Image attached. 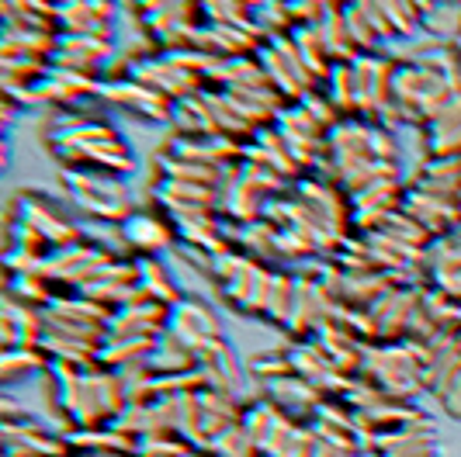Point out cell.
Returning a JSON list of instances; mask_svg holds the SVG:
<instances>
[{
	"label": "cell",
	"mask_w": 461,
	"mask_h": 457,
	"mask_svg": "<svg viewBox=\"0 0 461 457\" xmlns=\"http://www.w3.org/2000/svg\"><path fill=\"white\" fill-rule=\"evenodd\" d=\"M69 191L77 194V202L84 211H91L97 219H112V222H125L132 215L129 205V191L108 170H67L63 174Z\"/></svg>",
	"instance_id": "cell-1"
},
{
	"label": "cell",
	"mask_w": 461,
	"mask_h": 457,
	"mask_svg": "<svg viewBox=\"0 0 461 457\" xmlns=\"http://www.w3.org/2000/svg\"><path fill=\"white\" fill-rule=\"evenodd\" d=\"M22 226H28L39 239H46V246H56V250L84 243L77 222L67 219V215L52 205V202H46L42 194H24L22 198Z\"/></svg>",
	"instance_id": "cell-2"
},
{
	"label": "cell",
	"mask_w": 461,
	"mask_h": 457,
	"mask_svg": "<svg viewBox=\"0 0 461 457\" xmlns=\"http://www.w3.org/2000/svg\"><path fill=\"white\" fill-rule=\"evenodd\" d=\"M104 97H112L118 104H125L129 112L153 118V121L170 118V97H163L160 91H153V87H146L139 80H118L112 87H104Z\"/></svg>",
	"instance_id": "cell-3"
},
{
	"label": "cell",
	"mask_w": 461,
	"mask_h": 457,
	"mask_svg": "<svg viewBox=\"0 0 461 457\" xmlns=\"http://www.w3.org/2000/svg\"><path fill=\"white\" fill-rule=\"evenodd\" d=\"M122 232H125V239L142 250L146 256H153L157 250H163L167 243H170V222L160 219L157 211H132L125 222H122Z\"/></svg>",
	"instance_id": "cell-4"
},
{
	"label": "cell",
	"mask_w": 461,
	"mask_h": 457,
	"mask_svg": "<svg viewBox=\"0 0 461 457\" xmlns=\"http://www.w3.org/2000/svg\"><path fill=\"white\" fill-rule=\"evenodd\" d=\"M423 28L444 42V39H461V0H434L430 11L420 18Z\"/></svg>",
	"instance_id": "cell-5"
},
{
	"label": "cell",
	"mask_w": 461,
	"mask_h": 457,
	"mask_svg": "<svg viewBox=\"0 0 461 457\" xmlns=\"http://www.w3.org/2000/svg\"><path fill=\"white\" fill-rule=\"evenodd\" d=\"M136 267H139V288H142V295L157 298V301H163V305H177V301H181L170 274L163 271L153 256H142Z\"/></svg>",
	"instance_id": "cell-6"
},
{
	"label": "cell",
	"mask_w": 461,
	"mask_h": 457,
	"mask_svg": "<svg viewBox=\"0 0 461 457\" xmlns=\"http://www.w3.org/2000/svg\"><path fill=\"white\" fill-rule=\"evenodd\" d=\"M35 367H42V354L32 346H18V350H7L4 354V361H0V371H4V381H18L22 374H28V371H35Z\"/></svg>",
	"instance_id": "cell-7"
},
{
	"label": "cell",
	"mask_w": 461,
	"mask_h": 457,
	"mask_svg": "<svg viewBox=\"0 0 461 457\" xmlns=\"http://www.w3.org/2000/svg\"><path fill=\"white\" fill-rule=\"evenodd\" d=\"M344 22H347V31H350V39H354V46H361V49H375L378 46V31H375V24L365 18V11L361 7H354V4H347L344 7Z\"/></svg>",
	"instance_id": "cell-8"
},
{
	"label": "cell",
	"mask_w": 461,
	"mask_h": 457,
	"mask_svg": "<svg viewBox=\"0 0 461 457\" xmlns=\"http://www.w3.org/2000/svg\"><path fill=\"white\" fill-rule=\"evenodd\" d=\"M438 395H440V402L447 406L451 416H461V371L451 378V381H444V385H440Z\"/></svg>",
	"instance_id": "cell-9"
},
{
	"label": "cell",
	"mask_w": 461,
	"mask_h": 457,
	"mask_svg": "<svg viewBox=\"0 0 461 457\" xmlns=\"http://www.w3.org/2000/svg\"><path fill=\"white\" fill-rule=\"evenodd\" d=\"M312 457H350L344 451V447H333V444H326V440H320V444H316V454Z\"/></svg>",
	"instance_id": "cell-10"
}]
</instances>
